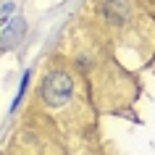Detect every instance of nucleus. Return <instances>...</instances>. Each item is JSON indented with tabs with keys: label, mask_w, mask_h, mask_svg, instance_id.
I'll use <instances>...</instances> for the list:
<instances>
[{
	"label": "nucleus",
	"mask_w": 155,
	"mask_h": 155,
	"mask_svg": "<svg viewBox=\"0 0 155 155\" xmlns=\"http://www.w3.org/2000/svg\"><path fill=\"white\" fill-rule=\"evenodd\" d=\"M71 92H74V82L66 71H50L42 82V100L50 108L66 105L71 100Z\"/></svg>",
	"instance_id": "nucleus-1"
},
{
	"label": "nucleus",
	"mask_w": 155,
	"mask_h": 155,
	"mask_svg": "<svg viewBox=\"0 0 155 155\" xmlns=\"http://www.w3.org/2000/svg\"><path fill=\"white\" fill-rule=\"evenodd\" d=\"M103 13L110 24H126L129 21V3L126 0H105Z\"/></svg>",
	"instance_id": "nucleus-2"
},
{
	"label": "nucleus",
	"mask_w": 155,
	"mask_h": 155,
	"mask_svg": "<svg viewBox=\"0 0 155 155\" xmlns=\"http://www.w3.org/2000/svg\"><path fill=\"white\" fill-rule=\"evenodd\" d=\"M21 29H24V24L18 21V26H11L8 32H5V40H3V45H11L13 40H18V34H21Z\"/></svg>",
	"instance_id": "nucleus-3"
}]
</instances>
